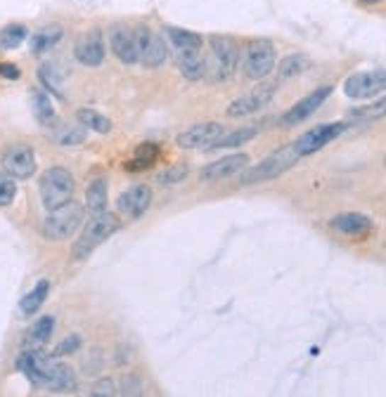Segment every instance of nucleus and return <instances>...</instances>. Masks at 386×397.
<instances>
[{
	"instance_id": "1",
	"label": "nucleus",
	"mask_w": 386,
	"mask_h": 397,
	"mask_svg": "<svg viewBox=\"0 0 386 397\" xmlns=\"http://www.w3.org/2000/svg\"><path fill=\"white\" fill-rule=\"evenodd\" d=\"M118 230H121V220H118L114 213H107V211L93 213V218L83 227L81 237L76 239V244L72 248V258L86 260L97 246H102L104 241H107L111 234H116Z\"/></svg>"
},
{
	"instance_id": "2",
	"label": "nucleus",
	"mask_w": 386,
	"mask_h": 397,
	"mask_svg": "<svg viewBox=\"0 0 386 397\" xmlns=\"http://www.w3.org/2000/svg\"><path fill=\"white\" fill-rule=\"evenodd\" d=\"M301 156L297 154V149L294 145L280 149V152L265 156L261 163H256V166H247L244 170H240V177H237V182L240 184H256V182H268V180H275L282 173H287L292 166H297V161Z\"/></svg>"
},
{
	"instance_id": "3",
	"label": "nucleus",
	"mask_w": 386,
	"mask_h": 397,
	"mask_svg": "<svg viewBox=\"0 0 386 397\" xmlns=\"http://www.w3.org/2000/svg\"><path fill=\"white\" fill-rule=\"evenodd\" d=\"M86 218V206L79 201H67L60 208L48 211V218L43 220V234L50 241H67L72 239Z\"/></svg>"
},
{
	"instance_id": "4",
	"label": "nucleus",
	"mask_w": 386,
	"mask_h": 397,
	"mask_svg": "<svg viewBox=\"0 0 386 397\" xmlns=\"http://www.w3.org/2000/svg\"><path fill=\"white\" fill-rule=\"evenodd\" d=\"M74 189H76L74 175L69 173L67 168H62V166L48 168L45 173L40 175L38 194H40V203H43L45 211L60 208L62 203L72 201V198H74Z\"/></svg>"
},
{
	"instance_id": "5",
	"label": "nucleus",
	"mask_w": 386,
	"mask_h": 397,
	"mask_svg": "<svg viewBox=\"0 0 386 397\" xmlns=\"http://www.w3.org/2000/svg\"><path fill=\"white\" fill-rule=\"evenodd\" d=\"M240 62V47L230 35H211L209 38V60H206V76L211 81H226L233 76Z\"/></svg>"
},
{
	"instance_id": "6",
	"label": "nucleus",
	"mask_w": 386,
	"mask_h": 397,
	"mask_svg": "<svg viewBox=\"0 0 386 397\" xmlns=\"http://www.w3.org/2000/svg\"><path fill=\"white\" fill-rule=\"evenodd\" d=\"M275 69V45L268 38H254L244 50L242 71L251 81H263Z\"/></svg>"
},
{
	"instance_id": "7",
	"label": "nucleus",
	"mask_w": 386,
	"mask_h": 397,
	"mask_svg": "<svg viewBox=\"0 0 386 397\" xmlns=\"http://www.w3.org/2000/svg\"><path fill=\"white\" fill-rule=\"evenodd\" d=\"M136 47H138V62H143L147 69H159L168 57V43L164 33L152 31L150 26L136 28Z\"/></svg>"
},
{
	"instance_id": "8",
	"label": "nucleus",
	"mask_w": 386,
	"mask_h": 397,
	"mask_svg": "<svg viewBox=\"0 0 386 397\" xmlns=\"http://www.w3.org/2000/svg\"><path fill=\"white\" fill-rule=\"evenodd\" d=\"M386 90V69L358 71L343 81V95L351 99H372Z\"/></svg>"
},
{
	"instance_id": "9",
	"label": "nucleus",
	"mask_w": 386,
	"mask_h": 397,
	"mask_svg": "<svg viewBox=\"0 0 386 397\" xmlns=\"http://www.w3.org/2000/svg\"><path fill=\"white\" fill-rule=\"evenodd\" d=\"M0 166L15 180H29L36 173V154L24 142H15L0 154Z\"/></svg>"
},
{
	"instance_id": "10",
	"label": "nucleus",
	"mask_w": 386,
	"mask_h": 397,
	"mask_svg": "<svg viewBox=\"0 0 386 397\" xmlns=\"http://www.w3.org/2000/svg\"><path fill=\"white\" fill-rule=\"evenodd\" d=\"M348 123H322V125H315L311 130H306L297 142H292L294 149H297L299 156H311L315 152H320L322 147H327L329 142H334L339 135L346 130Z\"/></svg>"
},
{
	"instance_id": "11",
	"label": "nucleus",
	"mask_w": 386,
	"mask_h": 397,
	"mask_svg": "<svg viewBox=\"0 0 386 397\" xmlns=\"http://www.w3.org/2000/svg\"><path fill=\"white\" fill-rule=\"evenodd\" d=\"M275 90H277L275 83H258L256 88L249 92V95H242V97H237L235 102H230L226 113L230 118L251 116V113L261 111L263 106L270 104V99L275 97Z\"/></svg>"
},
{
	"instance_id": "12",
	"label": "nucleus",
	"mask_w": 386,
	"mask_h": 397,
	"mask_svg": "<svg viewBox=\"0 0 386 397\" xmlns=\"http://www.w3.org/2000/svg\"><path fill=\"white\" fill-rule=\"evenodd\" d=\"M223 133H226V125L219 121H204V123H194L182 130L175 145L180 149H211Z\"/></svg>"
},
{
	"instance_id": "13",
	"label": "nucleus",
	"mask_w": 386,
	"mask_h": 397,
	"mask_svg": "<svg viewBox=\"0 0 386 397\" xmlns=\"http://www.w3.org/2000/svg\"><path fill=\"white\" fill-rule=\"evenodd\" d=\"M332 90H334L332 85H320V88H315L313 92H308L304 99H299V102L294 104L282 118H280V123H282L285 128L304 123L308 116H313V113L327 102V97L332 95Z\"/></svg>"
},
{
	"instance_id": "14",
	"label": "nucleus",
	"mask_w": 386,
	"mask_h": 397,
	"mask_svg": "<svg viewBox=\"0 0 386 397\" xmlns=\"http://www.w3.org/2000/svg\"><path fill=\"white\" fill-rule=\"evenodd\" d=\"M104 35L100 28H90L83 35H79L74 43V57L83 67H100L104 62Z\"/></svg>"
},
{
	"instance_id": "15",
	"label": "nucleus",
	"mask_w": 386,
	"mask_h": 397,
	"mask_svg": "<svg viewBox=\"0 0 386 397\" xmlns=\"http://www.w3.org/2000/svg\"><path fill=\"white\" fill-rule=\"evenodd\" d=\"M150 206H152V189L147 187V184H133L131 189H126L123 194L116 198L118 213L131 220L143 218Z\"/></svg>"
},
{
	"instance_id": "16",
	"label": "nucleus",
	"mask_w": 386,
	"mask_h": 397,
	"mask_svg": "<svg viewBox=\"0 0 386 397\" xmlns=\"http://www.w3.org/2000/svg\"><path fill=\"white\" fill-rule=\"evenodd\" d=\"M247 166H249L247 154H230V156H223V159H219V161L209 163L206 168H202L199 180L202 182H221V180H228V177L237 175Z\"/></svg>"
},
{
	"instance_id": "17",
	"label": "nucleus",
	"mask_w": 386,
	"mask_h": 397,
	"mask_svg": "<svg viewBox=\"0 0 386 397\" xmlns=\"http://www.w3.org/2000/svg\"><path fill=\"white\" fill-rule=\"evenodd\" d=\"M109 47L116 55L121 64H136L138 62V47H136V31L123 24H116L109 28Z\"/></svg>"
},
{
	"instance_id": "18",
	"label": "nucleus",
	"mask_w": 386,
	"mask_h": 397,
	"mask_svg": "<svg viewBox=\"0 0 386 397\" xmlns=\"http://www.w3.org/2000/svg\"><path fill=\"white\" fill-rule=\"evenodd\" d=\"M50 364H53V357L43 354L38 347H29V350H24L17 359V369L33 383V386H43Z\"/></svg>"
},
{
	"instance_id": "19",
	"label": "nucleus",
	"mask_w": 386,
	"mask_h": 397,
	"mask_svg": "<svg viewBox=\"0 0 386 397\" xmlns=\"http://www.w3.org/2000/svg\"><path fill=\"white\" fill-rule=\"evenodd\" d=\"M329 230L348 239H365L372 232V220L363 213H339L329 220Z\"/></svg>"
},
{
	"instance_id": "20",
	"label": "nucleus",
	"mask_w": 386,
	"mask_h": 397,
	"mask_svg": "<svg viewBox=\"0 0 386 397\" xmlns=\"http://www.w3.org/2000/svg\"><path fill=\"white\" fill-rule=\"evenodd\" d=\"M175 62H178L180 74L187 78V81H199V78L206 76V60L202 55V47H178L173 50Z\"/></svg>"
},
{
	"instance_id": "21",
	"label": "nucleus",
	"mask_w": 386,
	"mask_h": 397,
	"mask_svg": "<svg viewBox=\"0 0 386 397\" xmlns=\"http://www.w3.org/2000/svg\"><path fill=\"white\" fill-rule=\"evenodd\" d=\"M43 386L50 388L53 393H74L76 390V376L67 364H62V362H57L53 357V364H50V369H48Z\"/></svg>"
},
{
	"instance_id": "22",
	"label": "nucleus",
	"mask_w": 386,
	"mask_h": 397,
	"mask_svg": "<svg viewBox=\"0 0 386 397\" xmlns=\"http://www.w3.org/2000/svg\"><path fill=\"white\" fill-rule=\"evenodd\" d=\"M31 111H33V116H36L38 123L45 125V128H53V123L57 121V116H55V106L50 102V95H48L45 90H33L31 92Z\"/></svg>"
},
{
	"instance_id": "23",
	"label": "nucleus",
	"mask_w": 386,
	"mask_h": 397,
	"mask_svg": "<svg viewBox=\"0 0 386 397\" xmlns=\"http://www.w3.org/2000/svg\"><path fill=\"white\" fill-rule=\"evenodd\" d=\"M107 196H109L107 177H95L86 189V208L90 213L107 211Z\"/></svg>"
},
{
	"instance_id": "24",
	"label": "nucleus",
	"mask_w": 386,
	"mask_h": 397,
	"mask_svg": "<svg viewBox=\"0 0 386 397\" xmlns=\"http://www.w3.org/2000/svg\"><path fill=\"white\" fill-rule=\"evenodd\" d=\"M308 67H311V60H308L306 55H301V52L287 55L285 60L277 64V78L280 81H292V78L304 74Z\"/></svg>"
},
{
	"instance_id": "25",
	"label": "nucleus",
	"mask_w": 386,
	"mask_h": 397,
	"mask_svg": "<svg viewBox=\"0 0 386 397\" xmlns=\"http://www.w3.org/2000/svg\"><path fill=\"white\" fill-rule=\"evenodd\" d=\"M88 128L81 123H62L57 125V130L53 133V140L57 142L60 147H76L86 140Z\"/></svg>"
},
{
	"instance_id": "26",
	"label": "nucleus",
	"mask_w": 386,
	"mask_h": 397,
	"mask_svg": "<svg viewBox=\"0 0 386 397\" xmlns=\"http://www.w3.org/2000/svg\"><path fill=\"white\" fill-rule=\"evenodd\" d=\"M258 135V125H247V128H237L233 133H223L219 140H216V145L211 149H233V147H240V145H247Z\"/></svg>"
},
{
	"instance_id": "27",
	"label": "nucleus",
	"mask_w": 386,
	"mask_h": 397,
	"mask_svg": "<svg viewBox=\"0 0 386 397\" xmlns=\"http://www.w3.org/2000/svg\"><path fill=\"white\" fill-rule=\"evenodd\" d=\"M62 35H65V31H62V26H57V24L40 28V31L31 38V50L36 55H43V52H48V50H53L55 45H57V43L62 40Z\"/></svg>"
},
{
	"instance_id": "28",
	"label": "nucleus",
	"mask_w": 386,
	"mask_h": 397,
	"mask_svg": "<svg viewBox=\"0 0 386 397\" xmlns=\"http://www.w3.org/2000/svg\"><path fill=\"white\" fill-rule=\"evenodd\" d=\"M157 159H159V147L154 145V142H145V145H140L136 149V156L126 163V168L136 173V170H145V168L154 166V161Z\"/></svg>"
},
{
	"instance_id": "29",
	"label": "nucleus",
	"mask_w": 386,
	"mask_h": 397,
	"mask_svg": "<svg viewBox=\"0 0 386 397\" xmlns=\"http://www.w3.org/2000/svg\"><path fill=\"white\" fill-rule=\"evenodd\" d=\"M53 329H55V317H40L36 324L31 326L29 333H26V343L31 347H43L48 340L53 336Z\"/></svg>"
},
{
	"instance_id": "30",
	"label": "nucleus",
	"mask_w": 386,
	"mask_h": 397,
	"mask_svg": "<svg viewBox=\"0 0 386 397\" xmlns=\"http://www.w3.org/2000/svg\"><path fill=\"white\" fill-rule=\"evenodd\" d=\"M48 291H50V284H48L45 279L43 281H38L36 286H33L29 293H26L22 298V303H19V310H22V315H33V312H38L40 305L45 303V298H48Z\"/></svg>"
},
{
	"instance_id": "31",
	"label": "nucleus",
	"mask_w": 386,
	"mask_h": 397,
	"mask_svg": "<svg viewBox=\"0 0 386 397\" xmlns=\"http://www.w3.org/2000/svg\"><path fill=\"white\" fill-rule=\"evenodd\" d=\"M76 118H79L81 125H86L88 130H95V133H109L111 130V121L107 116H102L100 111L95 109H79L76 111Z\"/></svg>"
},
{
	"instance_id": "32",
	"label": "nucleus",
	"mask_w": 386,
	"mask_h": 397,
	"mask_svg": "<svg viewBox=\"0 0 386 397\" xmlns=\"http://www.w3.org/2000/svg\"><path fill=\"white\" fill-rule=\"evenodd\" d=\"M38 78L40 83H43L45 90H50L53 95H57L60 99H65V83H62V74L57 71V67H53V64H43V67L38 69Z\"/></svg>"
},
{
	"instance_id": "33",
	"label": "nucleus",
	"mask_w": 386,
	"mask_h": 397,
	"mask_svg": "<svg viewBox=\"0 0 386 397\" xmlns=\"http://www.w3.org/2000/svg\"><path fill=\"white\" fill-rule=\"evenodd\" d=\"M26 35H29V31H26V26H22V24L5 26L3 31H0V50H15V47H19L26 40Z\"/></svg>"
},
{
	"instance_id": "34",
	"label": "nucleus",
	"mask_w": 386,
	"mask_h": 397,
	"mask_svg": "<svg viewBox=\"0 0 386 397\" xmlns=\"http://www.w3.org/2000/svg\"><path fill=\"white\" fill-rule=\"evenodd\" d=\"M386 116V97H382L379 102H372L370 106H360V109H353L348 113V118L360 121V123H368V121H377Z\"/></svg>"
},
{
	"instance_id": "35",
	"label": "nucleus",
	"mask_w": 386,
	"mask_h": 397,
	"mask_svg": "<svg viewBox=\"0 0 386 397\" xmlns=\"http://www.w3.org/2000/svg\"><path fill=\"white\" fill-rule=\"evenodd\" d=\"M187 175H189V168H187V166H168V168L161 170V173L154 175V182H157V184H166V187H171V184L182 182Z\"/></svg>"
},
{
	"instance_id": "36",
	"label": "nucleus",
	"mask_w": 386,
	"mask_h": 397,
	"mask_svg": "<svg viewBox=\"0 0 386 397\" xmlns=\"http://www.w3.org/2000/svg\"><path fill=\"white\" fill-rule=\"evenodd\" d=\"M17 196V182L15 177L0 170V206H10Z\"/></svg>"
},
{
	"instance_id": "37",
	"label": "nucleus",
	"mask_w": 386,
	"mask_h": 397,
	"mask_svg": "<svg viewBox=\"0 0 386 397\" xmlns=\"http://www.w3.org/2000/svg\"><path fill=\"white\" fill-rule=\"evenodd\" d=\"M81 345H83V338L79 336V333H72V336H67L57 347H55L53 357H65V354H74V352L81 350Z\"/></svg>"
},
{
	"instance_id": "38",
	"label": "nucleus",
	"mask_w": 386,
	"mask_h": 397,
	"mask_svg": "<svg viewBox=\"0 0 386 397\" xmlns=\"http://www.w3.org/2000/svg\"><path fill=\"white\" fill-rule=\"evenodd\" d=\"M118 393L121 395H143V381H140V376L138 374H123Z\"/></svg>"
},
{
	"instance_id": "39",
	"label": "nucleus",
	"mask_w": 386,
	"mask_h": 397,
	"mask_svg": "<svg viewBox=\"0 0 386 397\" xmlns=\"http://www.w3.org/2000/svg\"><path fill=\"white\" fill-rule=\"evenodd\" d=\"M93 395H100V397H111V395H116L118 390H116V383L111 381V379H100L93 386V390H90Z\"/></svg>"
},
{
	"instance_id": "40",
	"label": "nucleus",
	"mask_w": 386,
	"mask_h": 397,
	"mask_svg": "<svg viewBox=\"0 0 386 397\" xmlns=\"http://www.w3.org/2000/svg\"><path fill=\"white\" fill-rule=\"evenodd\" d=\"M0 76L3 78H19V69L15 64H0Z\"/></svg>"
},
{
	"instance_id": "41",
	"label": "nucleus",
	"mask_w": 386,
	"mask_h": 397,
	"mask_svg": "<svg viewBox=\"0 0 386 397\" xmlns=\"http://www.w3.org/2000/svg\"><path fill=\"white\" fill-rule=\"evenodd\" d=\"M363 3H379V0H363Z\"/></svg>"
}]
</instances>
